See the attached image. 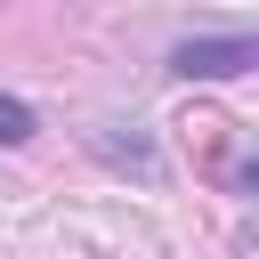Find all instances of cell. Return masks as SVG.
Listing matches in <instances>:
<instances>
[{"mask_svg":"<svg viewBox=\"0 0 259 259\" xmlns=\"http://www.w3.org/2000/svg\"><path fill=\"white\" fill-rule=\"evenodd\" d=\"M251 40L243 32H227V40H186L178 57H170V73H186V81H235V73H251Z\"/></svg>","mask_w":259,"mask_h":259,"instance_id":"cell-1","label":"cell"},{"mask_svg":"<svg viewBox=\"0 0 259 259\" xmlns=\"http://www.w3.org/2000/svg\"><path fill=\"white\" fill-rule=\"evenodd\" d=\"M24 138H32V113L16 97H0V146H24Z\"/></svg>","mask_w":259,"mask_h":259,"instance_id":"cell-2","label":"cell"}]
</instances>
